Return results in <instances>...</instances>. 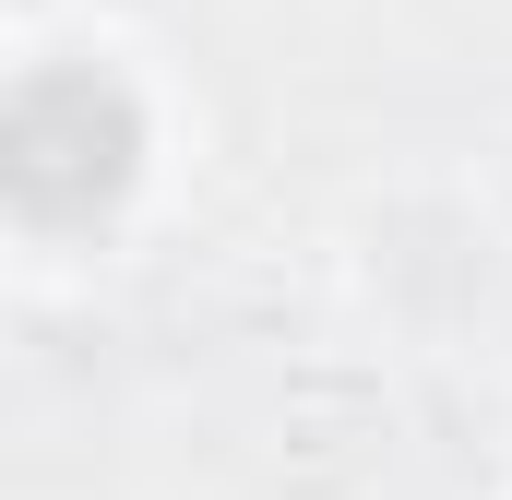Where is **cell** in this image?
I'll return each mask as SVG.
<instances>
[{
	"instance_id": "cell-1",
	"label": "cell",
	"mask_w": 512,
	"mask_h": 500,
	"mask_svg": "<svg viewBox=\"0 0 512 500\" xmlns=\"http://www.w3.org/2000/svg\"><path fill=\"white\" fill-rule=\"evenodd\" d=\"M131 167H143V108H131L120 72L60 60V72H24L0 96V203L24 227H96V215H120Z\"/></svg>"
}]
</instances>
